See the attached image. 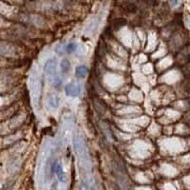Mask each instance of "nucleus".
<instances>
[{"instance_id":"f257e3e1","label":"nucleus","mask_w":190,"mask_h":190,"mask_svg":"<svg viewBox=\"0 0 190 190\" xmlns=\"http://www.w3.org/2000/svg\"><path fill=\"white\" fill-rule=\"evenodd\" d=\"M74 149L76 151L77 157L79 159L83 168L91 170V161H89V157H88V153L87 150V147L85 146L84 141L80 138L76 136L74 138Z\"/></svg>"},{"instance_id":"f03ea898","label":"nucleus","mask_w":190,"mask_h":190,"mask_svg":"<svg viewBox=\"0 0 190 190\" xmlns=\"http://www.w3.org/2000/svg\"><path fill=\"white\" fill-rule=\"evenodd\" d=\"M56 60L55 59H50L46 62L45 64V67H44V71H45V73L47 75H49L51 78H52V80L54 79L55 77H56Z\"/></svg>"},{"instance_id":"7ed1b4c3","label":"nucleus","mask_w":190,"mask_h":190,"mask_svg":"<svg viewBox=\"0 0 190 190\" xmlns=\"http://www.w3.org/2000/svg\"><path fill=\"white\" fill-rule=\"evenodd\" d=\"M65 93L70 97H78L81 93V87L79 85L71 83L66 86Z\"/></svg>"},{"instance_id":"20e7f679","label":"nucleus","mask_w":190,"mask_h":190,"mask_svg":"<svg viewBox=\"0 0 190 190\" xmlns=\"http://www.w3.org/2000/svg\"><path fill=\"white\" fill-rule=\"evenodd\" d=\"M54 173L56 174L57 179L61 183H64L66 181V174H65V171H64L60 163L55 162V164H54Z\"/></svg>"},{"instance_id":"39448f33","label":"nucleus","mask_w":190,"mask_h":190,"mask_svg":"<svg viewBox=\"0 0 190 190\" xmlns=\"http://www.w3.org/2000/svg\"><path fill=\"white\" fill-rule=\"evenodd\" d=\"M48 104L53 109L57 108L58 106H59V98L56 95H54V94L51 95L49 97V100H48Z\"/></svg>"},{"instance_id":"423d86ee","label":"nucleus","mask_w":190,"mask_h":190,"mask_svg":"<svg viewBox=\"0 0 190 190\" xmlns=\"http://www.w3.org/2000/svg\"><path fill=\"white\" fill-rule=\"evenodd\" d=\"M75 72H76V75L78 77H85L86 74L88 72V70L86 66L84 65H81V66H78L76 70H75Z\"/></svg>"},{"instance_id":"0eeeda50","label":"nucleus","mask_w":190,"mask_h":190,"mask_svg":"<svg viewBox=\"0 0 190 190\" xmlns=\"http://www.w3.org/2000/svg\"><path fill=\"white\" fill-rule=\"evenodd\" d=\"M60 66H61V71H62L63 73H68V72L71 71V63H70L69 60H67V59L62 60Z\"/></svg>"},{"instance_id":"6e6552de","label":"nucleus","mask_w":190,"mask_h":190,"mask_svg":"<svg viewBox=\"0 0 190 190\" xmlns=\"http://www.w3.org/2000/svg\"><path fill=\"white\" fill-rule=\"evenodd\" d=\"M77 49V45L75 43H70L68 46L66 47V51L68 53H72L76 51Z\"/></svg>"}]
</instances>
